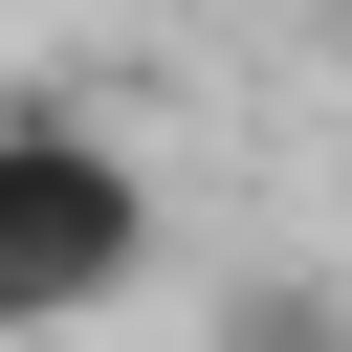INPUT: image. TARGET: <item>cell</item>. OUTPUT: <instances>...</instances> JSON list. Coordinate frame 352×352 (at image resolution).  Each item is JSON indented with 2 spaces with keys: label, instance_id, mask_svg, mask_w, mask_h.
<instances>
[{
  "label": "cell",
  "instance_id": "7a4b0ae2",
  "mask_svg": "<svg viewBox=\"0 0 352 352\" xmlns=\"http://www.w3.org/2000/svg\"><path fill=\"white\" fill-rule=\"evenodd\" d=\"M308 352H352V330H308Z\"/></svg>",
  "mask_w": 352,
  "mask_h": 352
},
{
  "label": "cell",
  "instance_id": "6da1fadb",
  "mask_svg": "<svg viewBox=\"0 0 352 352\" xmlns=\"http://www.w3.org/2000/svg\"><path fill=\"white\" fill-rule=\"evenodd\" d=\"M154 286V176L110 110H0V352Z\"/></svg>",
  "mask_w": 352,
  "mask_h": 352
}]
</instances>
